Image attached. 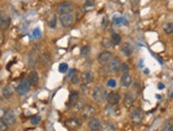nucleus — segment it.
Returning <instances> with one entry per match:
<instances>
[{
  "label": "nucleus",
  "instance_id": "obj_35",
  "mask_svg": "<svg viewBox=\"0 0 173 131\" xmlns=\"http://www.w3.org/2000/svg\"><path fill=\"white\" fill-rule=\"evenodd\" d=\"M107 87H116V80H114V79H109V80L107 81Z\"/></svg>",
  "mask_w": 173,
  "mask_h": 131
},
{
  "label": "nucleus",
  "instance_id": "obj_14",
  "mask_svg": "<svg viewBox=\"0 0 173 131\" xmlns=\"http://www.w3.org/2000/svg\"><path fill=\"white\" fill-rule=\"evenodd\" d=\"M28 80H29V82H30V84H31V85H37L38 84V81H40V77H38L37 72L33 70V72L30 73Z\"/></svg>",
  "mask_w": 173,
  "mask_h": 131
},
{
  "label": "nucleus",
  "instance_id": "obj_39",
  "mask_svg": "<svg viewBox=\"0 0 173 131\" xmlns=\"http://www.w3.org/2000/svg\"><path fill=\"white\" fill-rule=\"evenodd\" d=\"M164 87H165V85H164L163 83H158V89L159 90H164Z\"/></svg>",
  "mask_w": 173,
  "mask_h": 131
},
{
  "label": "nucleus",
  "instance_id": "obj_12",
  "mask_svg": "<svg viewBox=\"0 0 173 131\" xmlns=\"http://www.w3.org/2000/svg\"><path fill=\"white\" fill-rule=\"evenodd\" d=\"M88 127L92 131H98L101 129V122L98 119H92L88 123Z\"/></svg>",
  "mask_w": 173,
  "mask_h": 131
},
{
  "label": "nucleus",
  "instance_id": "obj_36",
  "mask_svg": "<svg viewBox=\"0 0 173 131\" xmlns=\"http://www.w3.org/2000/svg\"><path fill=\"white\" fill-rule=\"evenodd\" d=\"M102 131H115V129H114V127L112 125H106L104 128H103Z\"/></svg>",
  "mask_w": 173,
  "mask_h": 131
},
{
  "label": "nucleus",
  "instance_id": "obj_26",
  "mask_svg": "<svg viewBox=\"0 0 173 131\" xmlns=\"http://www.w3.org/2000/svg\"><path fill=\"white\" fill-rule=\"evenodd\" d=\"M48 25L50 26L51 28H55V26H57V16H55V14L51 15L50 19H49L48 21Z\"/></svg>",
  "mask_w": 173,
  "mask_h": 131
},
{
  "label": "nucleus",
  "instance_id": "obj_33",
  "mask_svg": "<svg viewBox=\"0 0 173 131\" xmlns=\"http://www.w3.org/2000/svg\"><path fill=\"white\" fill-rule=\"evenodd\" d=\"M40 122V116H38V115H34V116L31 117V124L32 125H37Z\"/></svg>",
  "mask_w": 173,
  "mask_h": 131
},
{
  "label": "nucleus",
  "instance_id": "obj_28",
  "mask_svg": "<svg viewBox=\"0 0 173 131\" xmlns=\"http://www.w3.org/2000/svg\"><path fill=\"white\" fill-rule=\"evenodd\" d=\"M131 6L134 12H137L139 9V0H131Z\"/></svg>",
  "mask_w": 173,
  "mask_h": 131
},
{
  "label": "nucleus",
  "instance_id": "obj_27",
  "mask_svg": "<svg viewBox=\"0 0 173 131\" xmlns=\"http://www.w3.org/2000/svg\"><path fill=\"white\" fill-rule=\"evenodd\" d=\"M90 53V47L89 46H84L81 49V55L82 57H87Z\"/></svg>",
  "mask_w": 173,
  "mask_h": 131
},
{
  "label": "nucleus",
  "instance_id": "obj_11",
  "mask_svg": "<svg viewBox=\"0 0 173 131\" xmlns=\"http://www.w3.org/2000/svg\"><path fill=\"white\" fill-rule=\"evenodd\" d=\"M106 100L109 104H117L120 101V95L118 93H115V92H112V93L107 94Z\"/></svg>",
  "mask_w": 173,
  "mask_h": 131
},
{
  "label": "nucleus",
  "instance_id": "obj_23",
  "mask_svg": "<svg viewBox=\"0 0 173 131\" xmlns=\"http://www.w3.org/2000/svg\"><path fill=\"white\" fill-rule=\"evenodd\" d=\"M164 31L167 34H171L173 33V23H167L164 26Z\"/></svg>",
  "mask_w": 173,
  "mask_h": 131
},
{
  "label": "nucleus",
  "instance_id": "obj_25",
  "mask_svg": "<svg viewBox=\"0 0 173 131\" xmlns=\"http://www.w3.org/2000/svg\"><path fill=\"white\" fill-rule=\"evenodd\" d=\"M80 79H81V76L75 72L74 74L71 76V83H72V84H78L79 81H80Z\"/></svg>",
  "mask_w": 173,
  "mask_h": 131
},
{
  "label": "nucleus",
  "instance_id": "obj_17",
  "mask_svg": "<svg viewBox=\"0 0 173 131\" xmlns=\"http://www.w3.org/2000/svg\"><path fill=\"white\" fill-rule=\"evenodd\" d=\"M79 101V93L78 92H71L70 96H69V104L70 106H74L77 102Z\"/></svg>",
  "mask_w": 173,
  "mask_h": 131
},
{
  "label": "nucleus",
  "instance_id": "obj_31",
  "mask_svg": "<svg viewBox=\"0 0 173 131\" xmlns=\"http://www.w3.org/2000/svg\"><path fill=\"white\" fill-rule=\"evenodd\" d=\"M67 70H68V65H67L66 63L60 64V66H58V72L62 73V74H65Z\"/></svg>",
  "mask_w": 173,
  "mask_h": 131
},
{
  "label": "nucleus",
  "instance_id": "obj_3",
  "mask_svg": "<svg viewBox=\"0 0 173 131\" xmlns=\"http://www.w3.org/2000/svg\"><path fill=\"white\" fill-rule=\"evenodd\" d=\"M121 61L118 57H115L109 61V66H107V69H109V73H117L120 70L121 67Z\"/></svg>",
  "mask_w": 173,
  "mask_h": 131
},
{
  "label": "nucleus",
  "instance_id": "obj_1",
  "mask_svg": "<svg viewBox=\"0 0 173 131\" xmlns=\"http://www.w3.org/2000/svg\"><path fill=\"white\" fill-rule=\"evenodd\" d=\"M92 99L96 102H102L103 100L106 99L107 92L103 87H97L92 92Z\"/></svg>",
  "mask_w": 173,
  "mask_h": 131
},
{
  "label": "nucleus",
  "instance_id": "obj_38",
  "mask_svg": "<svg viewBox=\"0 0 173 131\" xmlns=\"http://www.w3.org/2000/svg\"><path fill=\"white\" fill-rule=\"evenodd\" d=\"M4 42V35H3V32L0 30V45H2Z\"/></svg>",
  "mask_w": 173,
  "mask_h": 131
},
{
  "label": "nucleus",
  "instance_id": "obj_30",
  "mask_svg": "<svg viewBox=\"0 0 173 131\" xmlns=\"http://www.w3.org/2000/svg\"><path fill=\"white\" fill-rule=\"evenodd\" d=\"M8 126L9 124L3 119H0V131H6L8 130Z\"/></svg>",
  "mask_w": 173,
  "mask_h": 131
},
{
  "label": "nucleus",
  "instance_id": "obj_6",
  "mask_svg": "<svg viewBox=\"0 0 173 131\" xmlns=\"http://www.w3.org/2000/svg\"><path fill=\"white\" fill-rule=\"evenodd\" d=\"M113 59V55H112V52H109V51L105 50V51H102L101 53H99L98 55V61L100 64H102V65H105V64L109 63V61Z\"/></svg>",
  "mask_w": 173,
  "mask_h": 131
},
{
  "label": "nucleus",
  "instance_id": "obj_20",
  "mask_svg": "<svg viewBox=\"0 0 173 131\" xmlns=\"http://www.w3.org/2000/svg\"><path fill=\"white\" fill-rule=\"evenodd\" d=\"M172 129H173V121L169 119V121L164 123V125L161 126V131H172Z\"/></svg>",
  "mask_w": 173,
  "mask_h": 131
},
{
  "label": "nucleus",
  "instance_id": "obj_2",
  "mask_svg": "<svg viewBox=\"0 0 173 131\" xmlns=\"http://www.w3.org/2000/svg\"><path fill=\"white\" fill-rule=\"evenodd\" d=\"M57 11L60 15L62 14H71L73 11V4L69 1H63L57 5Z\"/></svg>",
  "mask_w": 173,
  "mask_h": 131
},
{
  "label": "nucleus",
  "instance_id": "obj_18",
  "mask_svg": "<svg viewBox=\"0 0 173 131\" xmlns=\"http://www.w3.org/2000/svg\"><path fill=\"white\" fill-rule=\"evenodd\" d=\"M12 95H13V87H11V85H5V87H3V90H2V96L8 99V98H10Z\"/></svg>",
  "mask_w": 173,
  "mask_h": 131
},
{
  "label": "nucleus",
  "instance_id": "obj_21",
  "mask_svg": "<svg viewBox=\"0 0 173 131\" xmlns=\"http://www.w3.org/2000/svg\"><path fill=\"white\" fill-rule=\"evenodd\" d=\"M10 23H11L10 17H5V18H3L1 21H0V28L3 30H6L9 27H10Z\"/></svg>",
  "mask_w": 173,
  "mask_h": 131
},
{
  "label": "nucleus",
  "instance_id": "obj_10",
  "mask_svg": "<svg viewBox=\"0 0 173 131\" xmlns=\"http://www.w3.org/2000/svg\"><path fill=\"white\" fill-rule=\"evenodd\" d=\"M81 80L84 84H89L94 81V74L90 70H87V72H84L81 76Z\"/></svg>",
  "mask_w": 173,
  "mask_h": 131
},
{
  "label": "nucleus",
  "instance_id": "obj_7",
  "mask_svg": "<svg viewBox=\"0 0 173 131\" xmlns=\"http://www.w3.org/2000/svg\"><path fill=\"white\" fill-rule=\"evenodd\" d=\"M60 21L61 25L64 28H68L72 25L73 23V16L72 14H62L60 15Z\"/></svg>",
  "mask_w": 173,
  "mask_h": 131
},
{
  "label": "nucleus",
  "instance_id": "obj_5",
  "mask_svg": "<svg viewBox=\"0 0 173 131\" xmlns=\"http://www.w3.org/2000/svg\"><path fill=\"white\" fill-rule=\"evenodd\" d=\"M30 82L28 79H25V80H22L20 83L18 84V87H16V92L18 93V95H25L26 93H27L28 91L30 90Z\"/></svg>",
  "mask_w": 173,
  "mask_h": 131
},
{
  "label": "nucleus",
  "instance_id": "obj_16",
  "mask_svg": "<svg viewBox=\"0 0 173 131\" xmlns=\"http://www.w3.org/2000/svg\"><path fill=\"white\" fill-rule=\"evenodd\" d=\"M121 51H122V53L124 55L130 57V55H132V52H133V48H132V46L129 43H125V44H123V46L121 47Z\"/></svg>",
  "mask_w": 173,
  "mask_h": 131
},
{
  "label": "nucleus",
  "instance_id": "obj_40",
  "mask_svg": "<svg viewBox=\"0 0 173 131\" xmlns=\"http://www.w3.org/2000/svg\"><path fill=\"white\" fill-rule=\"evenodd\" d=\"M2 19H3V18H2V12L0 11V21H1Z\"/></svg>",
  "mask_w": 173,
  "mask_h": 131
},
{
  "label": "nucleus",
  "instance_id": "obj_29",
  "mask_svg": "<svg viewBox=\"0 0 173 131\" xmlns=\"http://www.w3.org/2000/svg\"><path fill=\"white\" fill-rule=\"evenodd\" d=\"M40 62H42L43 64H45V65L49 64V62H50V58H49V55H47V53L42 55H40Z\"/></svg>",
  "mask_w": 173,
  "mask_h": 131
},
{
  "label": "nucleus",
  "instance_id": "obj_15",
  "mask_svg": "<svg viewBox=\"0 0 173 131\" xmlns=\"http://www.w3.org/2000/svg\"><path fill=\"white\" fill-rule=\"evenodd\" d=\"M132 77L129 74H122L121 76V84L124 87H129L132 84Z\"/></svg>",
  "mask_w": 173,
  "mask_h": 131
},
{
  "label": "nucleus",
  "instance_id": "obj_24",
  "mask_svg": "<svg viewBox=\"0 0 173 131\" xmlns=\"http://www.w3.org/2000/svg\"><path fill=\"white\" fill-rule=\"evenodd\" d=\"M112 42H113L114 45H118L119 43L121 42V36L119 35L118 33H114L113 35H112Z\"/></svg>",
  "mask_w": 173,
  "mask_h": 131
},
{
  "label": "nucleus",
  "instance_id": "obj_32",
  "mask_svg": "<svg viewBox=\"0 0 173 131\" xmlns=\"http://www.w3.org/2000/svg\"><path fill=\"white\" fill-rule=\"evenodd\" d=\"M94 5H95V0H86L85 3H84V8L85 9L94 8Z\"/></svg>",
  "mask_w": 173,
  "mask_h": 131
},
{
  "label": "nucleus",
  "instance_id": "obj_4",
  "mask_svg": "<svg viewBox=\"0 0 173 131\" xmlns=\"http://www.w3.org/2000/svg\"><path fill=\"white\" fill-rule=\"evenodd\" d=\"M95 115H96V109H95L92 106L86 104V106L83 107V109H82V116H83L85 119H94Z\"/></svg>",
  "mask_w": 173,
  "mask_h": 131
},
{
  "label": "nucleus",
  "instance_id": "obj_9",
  "mask_svg": "<svg viewBox=\"0 0 173 131\" xmlns=\"http://www.w3.org/2000/svg\"><path fill=\"white\" fill-rule=\"evenodd\" d=\"M3 119L9 124V125H12V124H15L16 122V114L13 110L9 109L4 112V115H3Z\"/></svg>",
  "mask_w": 173,
  "mask_h": 131
},
{
  "label": "nucleus",
  "instance_id": "obj_42",
  "mask_svg": "<svg viewBox=\"0 0 173 131\" xmlns=\"http://www.w3.org/2000/svg\"><path fill=\"white\" fill-rule=\"evenodd\" d=\"M172 131H173V129H172Z\"/></svg>",
  "mask_w": 173,
  "mask_h": 131
},
{
  "label": "nucleus",
  "instance_id": "obj_13",
  "mask_svg": "<svg viewBox=\"0 0 173 131\" xmlns=\"http://www.w3.org/2000/svg\"><path fill=\"white\" fill-rule=\"evenodd\" d=\"M125 108L130 109L134 104V95L132 93H126L124 96V100H123Z\"/></svg>",
  "mask_w": 173,
  "mask_h": 131
},
{
  "label": "nucleus",
  "instance_id": "obj_41",
  "mask_svg": "<svg viewBox=\"0 0 173 131\" xmlns=\"http://www.w3.org/2000/svg\"><path fill=\"white\" fill-rule=\"evenodd\" d=\"M171 97H172V98H173V93H172V94H171Z\"/></svg>",
  "mask_w": 173,
  "mask_h": 131
},
{
  "label": "nucleus",
  "instance_id": "obj_34",
  "mask_svg": "<svg viewBox=\"0 0 173 131\" xmlns=\"http://www.w3.org/2000/svg\"><path fill=\"white\" fill-rule=\"evenodd\" d=\"M120 70L122 72V74H129V65L126 63H122L121 64Z\"/></svg>",
  "mask_w": 173,
  "mask_h": 131
},
{
  "label": "nucleus",
  "instance_id": "obj_8",
  "mask_svg": "<svg viewBox=\"0 0 173 131\" xmlns=\"http://www.w3.org/2000/svg\"><path fill=\"white\" fill-rule=\"evenodd\" d=\"M142 119H144V114H142V112L139 110V109L133 110V112H132V114H131V119L134 124L139 125V124L142 122Z\"/></svg>",
  "mask_w": 173,
  "mask_h": 131
},
{
  "label": "nucleus",
  "instance_id": "obj_22",
  "mask_svg": "<svg viewBox=\"0 0 173 131\" xmlns=\"http://www.w3.org/2000/svg\"><path fill=\"white\" fill-rule=\"evenodd\" d=\"M113 42H112V40L111 38H109V37H103V40H102V46L104 47V48H106V49H109V48H112L113 47Z\"/></svg>",
  "mask_w": 173,
  "mask_h": 131
},
{
  "label": "nucleus",
  "instance_id": "obj_19",
  "mask_svg": "<svg viewBox=\"0 0 173 131\" xmlns=\"http://www.w3.org/2000/svg\"><path fill=\"white\" fill-rule=\"evenodd\" d=\"M36 62H37V57H36V55H34V52L29 53V55H28V64H29V66L33 67L36 64Z\"/></svg>",
  "mask_w": 173,
  "mask_h": 131
},
{
  "label": "nucleus",
  "instance_id": "obj_37",
  "mask_svg": "<svg viewBox=\"0 0 173 131\" xmlns=\"http://www.w3.org/2000/svg\"><path fill=\"white\" fill-rule=\"evenodd\" d=\"M33 34H34V36H35V37H40V29H38V28H36V29L33 31Z\"/></svg>",
  "mask_w": 173,
  "mask_h": 131
}]
</instances>
